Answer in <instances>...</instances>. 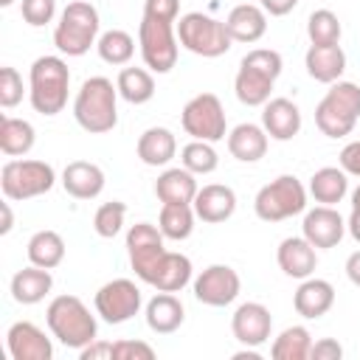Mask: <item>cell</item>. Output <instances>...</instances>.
<instances>
[{
	"mask_svg": "<svg viewBox=\"0 0 360 360\" xmlns=\"http://www.w3.org/2000/svg\"><path fill=\"white\" fill-rule=\"evenodd\" d=\"M270 329H273V315L259 301L239 304L231 318V332L242 346H253V349L262 346L270 338Z\"/></svg>",
	"mask_w": 360,
	"mask_h": 360,
	"instance_id": "cell-16",
	"label": "cell"
},
{
	"mask_svg": "<svg viewBox=\"0 0 360 360\" xmlns=\"http://www.w3.org/2000/svg\"><path fill=\"white\" fill-rule=\"evenodd\" d=\"M0 208H3V225H0V233L6 236V233L11 231V225H14V217H11V205H8V202H3Z\"/></svg>",
	"mask_w": 360,
	"mask_h": 360,
	"instance_id": "cell-51",
	"label": "cell"
},
{
	"mask_svg": "<svg viewBox=\"0 0 360 360\" xmlns=\"http://www.w3.org/2000/svg\"><path fill=\"white\" fill-rule=\"evenodd\" d=\"M340 169L352 177H360V141H352L340 149Z\"/></svg>",
	"mask_w": 360,
	"mask_h": 360,
	"instance_id": "cell-46",
	"label": "cell"
},
{
	"mask_svg": "<svg viewBox=\"0 0 360 360\" xmlns=\"http://www.w3.org/2000/svg\"><path fill=\"white\" fill-rule=\"evenodd\" d=\"M22 101V76L14 68H3L0 70V107L11 110Z\"/></svg>",
	"mask_w": 360,
	"mask_h": 360,
	"instance_id": "cell-41",
	"label": "cell"
},
{
	"mask_svg": "<svg viewBox=\"0 0 360 360\" xmlns=\"http://www.w3.org/2000/svg\"><path fill=\"white\" fill-rule=\"evenodd\" d=\"M352 208H354V211H360V186L352 191Z\"/></svg>",
	"mask_w": 360,
	"mask_h": 360,
	"instance_id": "cell-52",
	"label": "cell"
},
{
	"mask_svg": "<svg viewBox=\"0 0 360 360\" xmlns=\"http://www.w3.org/2000/svg\"><path fill=\"white\" fill-rule=\"evenodd\" d=\"M118 96L129 104H146L155 96V79L146 68H124L115 79Z\"/></svg>",
	"mask_w": 360,
	"mask_h": 360,
	"instance_id": "cell-35",
	"label": "cell"
},
{
	"mask_svg": "<svg viewBox=\"0 0 360 360\" xmlns=\"http://www.w3.org/2000/svg\"><path fill=\"white\" fill-rule=\"evenodd\" d=\"M259 6H262L270 17H284V14H290V11L298 6V0H259Z\"/></svg>",
	"mask_w": 360,
	"mask_h": 360,
	"instance_id": "cell-48",
	"label": "cell"
},
{
	"mask_svg": "<svg viewBox=\"0 0 360 360\" xmlns=\"http://www.w3.org/2000/svg\"><path fill=\"white\" fill-rule=\"evenodd\" d=\"M340 34H343V28H340V20H338L335 11L318 8V11L309 14L307 37H309L312 45H340Z\"/></svg>",
	"mask_w": 360,
	"mask_h": 360,
	"instance_id": "cell-38",
	"label": "cell"
},
{
	"mask_svg": "<svg viewBox=\"0 0 360 360\" xmlns=\"http://www.w3.org/2000/svg\"><path fill=\"white\" fill-rule=\"evenodd\" d=\"M360 118V84L332 82L326 96L315 107V127L326 138H346Z\"/></svg>",
	"mask_w": 360,
	"mask_h": 360,
	"instance_id": "cell-5",
	"label": "cell"
},
{
	"mask_svg": "<svg viewBox=\"0 0 360 360\" xmlns=\"http://www.w3.org/2000/svg\"><path fill=\"white\" fill-rule=\"evenodd\" d=\"M281 53L270 48H253L242 56L236 79H233V93L245 107H264L270 101L273 84L281 76Z\"/></svg>",
	"mask_w": 360,
	"mask_h": 360,
	"instance_id": "cell-2",
	"label": "cell"
},
{
	"mask_svg": "<svg viewBox=\"0 0 360 360\" xmlns=\"http://www.w3.org/2000/svg\"><path fill=\"white\" fill-rule=\"evenodd\" d=\"M267 138L270 135L259 124H250V121L248 124H236L228 132V152L242 163H256L267 152Z\"/></svg>",
	"mask_w": 360,
	"mask_h": 360,
	"instance_id": "cell-26",
	"label": "cell"
},
{
	"mask_svg": "<svg viewBox=\"0 0 360 360\" xmlns=\"http://www.w3.org/2000/svg\"><path fill=\"white\" fill-rule=\"evenodd\" d=\"M346 276L354 287H360V250H354L349 259H346Z\"/></svg>",
	"mask_w": 360,
	"mask_h": 360,
	"instance_id": "cell-49",
	"label": "cell"
},
{
	"mask_svg": "<svg viewBox=\"0 0 360 360\" xmlns=\"http://www.w3.org/2000/svg\"><path fill=\"white\" fill-rule=\"evenodd\" d=\"M197 180L194 174L183 166L177 169H166L158 180H155V194L160 202H194L197 197Z\"/></svg>",
	"mask_w": 360,
	"mask_h": 360,
	"instance_id": "cell-29",
	"label": "cell"
},
{
	"mask_svg": "<svg viewBox=\"0 0 360 360\" xmlns=\"http://www.w3.org/2000/svg\"><path fill=\"white\" fill-rule=\"evenodd\" d=\"M191 270H194V267H191V259H188V256L166 250V256H163V262H160V267H158V276H155L152 287H155L158 292H180V290L191 281Z\"/></svg>",
	"mask_w": 360,
	"mask_h": 360,
	"instance_id": "cell-32",
	"label": "cell"
},
{
	"mask_svg": "<svg viewBox=\"0 0 360 360\" xmlns=\"http://www.w3.org/2000/svg\"><path fill=\"white\" fill-rule=\"evenodd\" d=\"M79 357L82 360H96V357H110L112 360V343H101L98 338L93 343H87L84 349H79Z\"/></svg>",
	"mask_w": 360,
	"mask_h": 360,
	"instance_id": "cell-47",
	"label": "cell"
},
{
	"mask_svg": "<svg viewBox=\"0 0 360 360\" xmlns=\"http://www.w3.org/2000/svg\"><path fill=\"white\" fill-rule=\"evenodd\" d=\"M28 262L37 264V267H45V270H53L62 264L65 259V239L56 233V231H37L31 239H28Z\"/></svg>",
	"mask_w": 360,
	"mask_h": 360,
	"instance_id": "cell-34",
	"label": "cell"
},
{
	"mask_svg": "<svg viewBox=\"0 0 360 360\" xmlns=\"http://www.w3.org/2000/svg\"><path fill=\"white\" fill-rule=\"evenodd\" d=\"M304 68H307L309 79H315L321 84H332L346 70V53L340 45H309V51L304 56Z\"/></svg>",
	"mask_w": 360,
	"mask_h": 360,
	"instance_id": "cell-24",
	"label": "cell"
},
{
	"mask_svg": "<svg viewBox=\"0 0 360 360\" xmlns=\"http://www.w3.org/2000/svg\"><path fill=\"white\" fill-rule=\"evenodd\" d=\"M186 309L180 304V298L174 292H158L155 298H149L146 304V326L155 335H172L183 326Z\"/></svg>",
	"mask_w": 360,
	"mask_h": 360,
	"instance_id": "cell-25",
	"label": "cell"
},
{
	"mask_svg": "<svg viewBox=\"0 0 360 360\" xmlns=\"http://www.w3.org/2000/svg\"><path fill=\"white\" fill-rule=\"evenodd\" d=\"M51 287H53L51 270L31 264V267H22V270L14 273V278H11V298L17 304L31 307V304H39L51 292Z\"/></svg>",
	"mask_w": 360,
	"mask_h": 360,
	"instance_id": "cell-27",
	"label": "cell"
},
{
	"mask_svg": "<svg viewBox=\"0 0 360 360\" xmlns=\"http://www.w3.org/2000/svg\"><path fill=\"white\" fill-rule=\"evenodd\" d=\"M96 315L107 323H127L141 309V290L129 278H112L104 287H98L96 298Z\"/></svg>",
	"mask_w": 360,
	"mask_h": 360,
	"instance_id": "cell-13",
	"label": "cell"
},
{
	"mask_svg": "<svg viewBox=\"0 0 360 360\" xmlns=\"http://www.w3.org/2000/svg\"><path fill=\"white\" fill-rule=\"evenodd\" d=\"M45 321L51 335L68 349H84L98 335L96 315H90L84 301L76 295H56L45 309Z\"/></svg>",
	"mask_w": 360,
	"mask_h": 360,
	"instance_id": "cell-3",
	"label": "cell"
},
{
	"mask_svg": "<svg viewBox=\"0 0 360 360\" xmlns=\"http://www.w3.org/2000/svg\"><path fill=\"white\" fill-rule=\"evenodd\" d=\"M262 127L273 141H292L301 132V110L290 98H270L262 110Z\"/></svg>",
	"mask_w": 360,
	"mask_h": 360,
	"instance_id": "cell-20",
	"label": "cell"
},
{
	"mask_svg": "<svg viewBox=\"0 0 360 360\" xmlns=\"http://www.w3.org/2000/svg\"><path fill=\"white\" fill-rule=\"evenodd\" d=\"M98 28H101V20H98V11L93 3H87V0L68 3L53 28V45L65 56H84L90 51V45L98 42L96 39Z\"/></svg>",
	"mask_w": 360,
	"mask_h": 360,
	"instance_id": "cell-6",
	"label": "cell"
},
{
	"mask_svg": "<svg viewBox=\"0 0 360 360\" xmlns=\"http://www.w3.org/2000/svg\"><path fill=\"white\" fill-rule=\"evenodd\" d=\"M98 48V56L107 62V65H127L132 56H135V39L121 31V28H112V31H104L96 42Z\"/></svg>",
	"mask_w": 360,
	"mask_h": 360,
	"instance_id": "cell-37",
	"label": "cell"
},
{
	"mask_svg": "<svg viewBox=\"0 0 360 360\" xmlns=\"http://www.w3.org/2000/svg\"><path fill=\"white\" fill-rule=\"evenodd\" d=\"M177 155V138L166 127H149L138 138V158L146 166H166Z\"/></svg>",
	"mask_w": 360,
	"mask_h": 360,
	"instance_id": "cell-28",
	"label": "cell"
},
{
	"mask_svg": "<svg viewBox=\"0 0 360 360\" xmlns=\"http://www.w3.org/2000/svg\"><path fill=\"white\" fill-rule=\"evenodd\" d=\"M242 290L239 273L228 264H211L194 278V298L205 307H228Z\"/></svg>",
	"mask_w": 360,
	"mask_h": 360,
	"instance_id": "cell-14",
	"label": "cell"
},
{
	"mask_svg": "<svg viewBox=\"0 0 360 360\" xmlns=\"http://www.w3.org/2000/svg\"><path fill=\"white\" fill-rule=\"evenodd\" d=\"M180 124L186 129V135H191L194 141H208L217 143L228 135V121H225V110L222 101L214 93H200L194 96L183 112H180Z\"/></svg>",
	"mask_w": 360,
	"mask_h": 360,
	"instance_id": "cell-10",
	"label": "cell"
},
{
	"mask_svg": "<svg viewBox=\"0 0 360 360\" xmlns=\"http://www.w3.org/2000/svg\"><path fill=\"white\" fill-rule=\"evenodd\" d=\"M34 141H37V132L28 121L11 118V115L0 118V149H3V155H8V158L28 155L34 149Z\"/></svg>",
	"mask_w": 360,
	"mask_h": 360,
	"instance_id": "cell-33",
	"label": "cell"
},
{
	"mask_svg": "<svg viewBox=\"0 0 360 360\" xmlns=\"http://www.w3.org/2000/svg\"><path fill=\"white\" fill-rule=\"evenodd\" d=\"M335 304V287L326 278H301L295 295H292V307L301 318L315 321L321 315H326Z\"/></svg>",
	"mask_w": 360,
	"mask_h": 360,
	"instance_id": "cell-21",
	"label": "cell"
},
{
	"mask_svg": "<svg viewBox=\"0 0 360 360\" xmlns=\"http://www.w3.org/2000/svg\"><path fill=\"white\" fill-rule=\"evenodd\" d=\"M304 208H307V188L292 174H281L270 180L267 186L259 188L253 200V211L262 222H281L301 214Z\"/></svg>",
	"mask_w": 360,
	"mask_h": 360,
	"instance_id": "cell-9",
	"label": "cell"
},
{
	"mask_svg": "<svg viewBox=\"0 0 360 360\" xmlns=\"http://www.w3.org/2000/svg\"><path fill=\"white\" fill-rule=\"evenodd\" d=\"M346 231L352 233L354 242H360V211L352 208V214H349V219H346Z\"/></svg>",
	"mask_w": 360,
	"mask_h": 360,
	"instance_id": "cell-50",
	"label": "cell"
},
{
	"mask_svg": "<svg viewBox=\"0 0 360 360\" xmlns=\"http://www.w3.org/2000/svg\"><path fill=\"white\" fill-rule=\"evenodd\" d=\"M6 343L14 360H51L53 357L51 338H45V332L31 321L11 323L6 332Z\"/></svg>",
	"mask_w": 360,
	"mask_h": 360,
	"instance_id": "cell-17",
	"label": "cell"
},
{
	"mask_svg": "<svg viewBox=\"0 0 360 360\" xmlns=\"http://www.w3.org/2000/svg\"><path fill=\"white\" fill-rule=\"evenodd\" d=\"M177 42L197 53V56H205V59H217L222 53L231 51V34L225 28L222 20H214L202 11H188L177 20Z\"/></svg>",
	"mask_w": 360,
	"mask_h": 360,
	"instance_id": "cell-7",
	"label": "cell"
},
{
	"mask_svg": "<svg viewBox=\"0 0 360 360\" xmlns=\"http://www.w3.org/2000/svg\"><path fill=\"white\" fill-rule=\"evenodd\" d=\"M112 357L115 360H152L155 349L143 340H115L112 343Z\"/></svg>",
	"mask_w": 360,
	"mask_h": 360,
	"instance_id": "cell-43",
	"label": "cell"
},
{
	"mask_svg": "<svg viewBox=\"0 0 360 360\" xmlns=\"http://www.w3.org/2000/svg\"><path fill=\"white\" fill-rule=\"evenodd\" d=\"M180 160H183V166L191 174H211L219 166V155H217V149L208 141H191V143H186L183 152H180Z\"/></svg>",
	"mask_w": 360,
	"mask_h": 360,
	"instance_id": "cell-39",
	"label": "cell"
},
{
	"mask_svg": "<svg viewBox=\"0 0 360 360\" xmlns=\"http://www.w3.org/2000/svg\"><path fill=\"white\" fill-rule=\"evenodd\" d=\"M56 183V172L45 160H8L0 169V188L6 200L22 202L48 194Z\"/></svg>",
	"mask_w": 360,
	"mask_h": 360,
	"instance_id": "cell-8",
	"label": "cell"
},
{
	"mask_svg": "<svg viewBox=\"0 0 360 360\" xmlns=\"http://www.w3.org/2000/svg\"><path fill=\"white\" fill-rule=\"evenodd\" d=\"M62 188L76 200H93L104 191V172L90 160H73L62 172Z\"/></svg>",
	"mask_w": 360,
	"mask_h": 360,
	"instance_id": "cell-23",
	"label": "cell"
},
{
	"mask_svg": "<svg viewBox=\"0 0 360 360\" xmlns=\"http://www.w3.org/2000/svg\"><path fill=\"white\" fill-rule=\"evenodd\" d=\"M11 3H14V0H0V6H3V8H8Z\"/></svg>",
	"mask_w": 360,
	"mask_h": 360,
	"instance_id": "cell-53",
	"label": "cell"
},
{
	"mask_svg": "<svg viewBox=\"0 0 360 360\" xmlns=\"http://www.w3.org/2000/svg\"><path fill=\"white\" fill-rule=\"evenodd\" d=\"M301 231H304V239L309 245H315V250H329V248L340 245V239L346 233V222L332 205H318L304 214Z\"/></svg>",
	"mask_w": 360,
	"mask_h": 360,
	"instance_id": "cell-15",
	"label": "cell"
},
{
	"mask_svg": "<svg viewBox=\"0 0 360 360\" xmlns=\"http://www.w3.org/2000/svg\"><path fill=\"white\" fill-rule=\"evenodd\" d=\"M349 191V177L338 166H323L309 177V194L321 205H338Z\"/></svg>",
	"mask_w": 360,
	"mask_h": 360,
	"instance_id": "cell-30",
	"label": "cell"
},
{
	"mask_svg": "<svg viewBox=\"0 0 360 360\" xmlns=\"http://www.w3.org/2000/svg\"><path fill=\"white\" fill-rule=\"evenodd\" d=\"M20 11H22V20L34 28H42L53 20L56 14V0H22L20 3Z\"/></svg>",
	"mask_w": 360,
	"mask_h": 360,
	"instance_id": "cell-42",
	"label": "cell"
},
{
	"mask_svg": "<svg viewBox=\"0 0 360 360\" xmlns=\"http://www.w3.org/2000/svg\"><path fill=\"white\" fill-rule=\"evenodd\" d=\"M70 70L62 56H39L28 73V98L39 115H56L68 104Z\"/></svg>",
	"mask_w": 360,
	"mask_h": 360,
	"instance_id": "cell-4",
	"label": "cell"
},
{
	"mask_svg": "<svg viewBox=\"0 0 360 360\" xmlns=\"http://www.w3.org/2000/svg\"><path fill=\"white\" fill-rule=\"evenodd\" d=\"M276 262L284 276L309 278L318 267V253H315V245H309L304 236H287L276 250Z\"/></svg>",
	"mask_w": 360,
	"mask_h": 360,
	"instance_id": "cell-19",
	"label": "cell"
},
{
	"mask_svg": "<svg viewBox=\"0 0 360 360\" xmlns=\"http://www.w3.org/2000/svg\"><path fill=\"white\" fill-rule=\"evenodd\" d=\"M180 14V0H143V17L158 20V22H177Z\"/></svg>",
	"mask_w": 360,
	"mask_h": 360,
	"instance_id": "cell-44",
	"label": "cell"
},
{
	"mask_svg": "<svg viewBox=\"0 0 360 360\" xmlns=\"http://www.w3.org/2000/svg\"><path fill=\"white\" fill-rule=\"evenodd\" d=\"M73 118L90 135H104L118 124V87L107 76L82 82L73 98Z\"/></svg>",
	"mask_w": 360,
	"mask_h": 360,
	"instance_id": "cell-1",
	"label": "cell"
},
{
	"mask_svg": "<svg viewBox=\"0 0 360 360\" xmlns=\"http://www.w3.org/2000/svg\"><path fill=\"white\" fill-rule=\"evenodd\" d=\"M141 59L152 73H169L177 65V31L172 22H158L143 17L138 28Z\"/></svg>",
	"mask_w": 360,
	"mask_h": 360,
	"instance_id": "cell-11",
	"label": "cell"
},
{
	"mask_svg": "<svg viewBox=\"0 0 360 360\" xmlns=\"http://www.w3.org/2000/svg\"><path fill=\"white\" fill-rule=\"evenodd\" d=\"M163 233L160 228L149 225V222H135L129 231H127V253H129V264L135 270V276L143 281V284H152L155 276H158V267L166 256V248H163Z\"/></svg>",
	"mask_w": 360,
	"mask_h": 360,
	"instance_id": "cell-12",
	"label": "cell"
},
{
	"mask_svg": "<svg viewBox=\"0 0 360 360\" xmlns=\"http://www.w3.org/2000/svg\"><path fill=\"white\" fill-rule=\"evenodd\" d=\"M194 214L197 219L208 222V225H217V222H225L233 217L236 211V194L231 186H222V183H208L197 191L194 197Z\"/></svg>",
	"mask_w": 360,
	"mask_h": 360,
	"instance_id": "cell-18",
	"label": "cell"
},
{
	"mask_svg": "<svg viewBox=\"0 0 360 360\" xmlns=\"http://www.w3.org/2000/svg\"><path fill=\"white\" fill-rule=\"evenodd\" d=\"M194 205L191 202H163L160 217H158V228L166 239L172 242H183L191 236L194 231Z\"/></svg>",
	"mask_w": 360,
	"mask_h": 360,
	"instance_id": "cell-31",
	"label": "cell"
},
{
	"mask_svg": "<svg viewBox=\"0 0 360 360\" xmlns=\"http://www.w3.org/2000/svg\"><path fill=\"white\" fill-rule=\"evenodd\" d=\"M312 352V335L307 326H287L270 346L273 360H307Z\"/></svg>",
	"mask_w": 360,
	"mask_h": 360,
	"instance_id": "cell-36",
	"label": "cell"
},
{
	"mask_svg": "<svg viewBox=\"0 0 360 360\" xmlns=\"http://www.w3.org/2000/svg\"><path fill=\"white\" fill-rule=\"evenodd\" d=\"M124 217H127V205L121 200H110V202H104V205L96 208V214H93V231L101 239H112L124 228Z\"/></svg>",
	"mask_w": 360,
	"mask_h": 360,
	"instance_id": "cell-40",
	"label": "cell"
},
{
	"mask_svg": "<svg viewBox=\"0 0 360 360\" xmlns=\"http://www.w3.org/2000/svg\"><path fill=\"white\" fill-rule=\"evenodd\" d=\"M312 360H340L343 357V346L332 338H321L312 343V352H309Z\"/></svg>",
	"mask_w": 360,
	"mask_h": 360,
	"instance_id": "cell-45",
	"label": "cell"
},
{
	"mask_svg": "<svg viewBox=\"0 0 360 360\" xmlns=\"http://www.w3.org/2000/svg\"><path fill=\"white\" fill-rule=\"evenodd\" d=\"M225 28L231 34L233 42H259L267 31V11L262 6H253V3H242V6H233L225 17Z\"/></svg>",
	"mask_w": 360,
	"mask_h": 360,
	"instance_id": "cell-22",
	"label": "cell"
}]
</instances>
